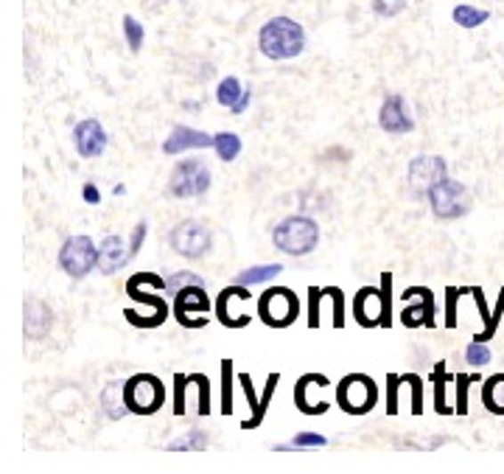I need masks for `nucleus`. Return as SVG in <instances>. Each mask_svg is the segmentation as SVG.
Masks as SVG:
<instances>
[{
  "mask_svg": "<svg viewBox=\"0 0 504 474\" xmlns=\"http://www.w3.org/2000/svg\"><path fill=\"white\" fill-rule=\"evenodd\" d=\"M124 37H126V45H129V51L132 53H138L141 48H143V26L134 20L132 14H124Z\"/></svg>",
  "mask_w": 504,
  "mask_h": 474,
  "instance_id": "32",
  "label": "nucleus"
},
{
  "mask_svg": "<svg viewBox=\"0 0 504 474\" xmlns=\"http://www.w3.org/2000/svg\"><path fill=\"white\" fill-rule=\"evenodd\" d=\"M403 379H406V385H410V390H412V413L420 415L423 413V382L415 373H406Z\"/></svg>",
  "mask_w": 504,
  "mask_h": 474,
  "instance_id": "40",
  "label": "nucleus"
},
{
  "mask_svg": "<svg viewBox=\"0 0 504 474\" xmlns=\"http://www.w3.org/2000/svg\"><path fill=\"white\" fill-rule=\"evenodd\" d=\"M73 143H76V151H79V158H102L104 149L110 143V135L107 129L102 127V121L95 118H85L73 127Z\"/></svg>",
  "mask_w": 504,
  "mask_h": 474,
  "instance_id": "17",
  "label": "nucleus"
},
{
  "mask_svg": "<svg viewBox=\"0 0 504 474\" xmlns=\"http://www.w3.org/2000/svg\"><path fill=\"white\" fill-rule=\"evenodd\" d=\"M320 309H322V290L312 287L308 290V329H320Z\"/></svg>",
  "mask_w": 504,
  "mask_h": 474,
  "instance_id": "37",
  "label": "nucleus"
},
{
  "mask_svg": "<svg viewBox=\"0 0 504 474\" xmlns=\"http://www.w3.org/2000/svg\"><path fill=\"white\" fill-rule=\"evenodd\" d=\"M213 151L219 155V160L232 163L241 155V138L236 132H216V135H213Z\"/></svg>",
  "mask_w": 504,
  "mask_h": 474,
  "instance_id": "27",
  "label": "nucleus"
},
{
  "mask_svg": "<svg viewBox=\"0 0 504 474\" xmlns=\"http://www.w3.org/2000/svg\"><path fill=\"white\" fill-rule=\"evenodd\" d=\"M280 273H283V264H261V267H249V270L239 273L236 283H241V287H258V283L275 281Z\"/></svg>",
  "mask_w": 504,
  "mask_h": 474,
  "instance_id": "26",
  "label": "nucleus"
},
{
  "mask_svg": "<svg viewBox=\"0 0 504 474\" xmlns=\"http://www.w3.org/2000/svg\"><path fill=\"white\" fill-rule=\"evenodd\" d=\"M210 188V168L202 160H180L168 175V194L174 200L202 197Z\"/></svg>",
  "mask_w": 504,
  "mask_h": 474,
  "instance_id": "9",
  "label": "nucleus"
},
{
  "mask_svg": "<svg viewBox=\"0 0 504 474\" xmlns=\"http://www.w3.org/2000/svg\"><path fill=\"white\" fill-rule=\"evenodd\" d=\"M432 382H435V407H437V413H443V415H451V413H457V407H451L449 402H445V385L449 382H454V379L445 373V368L443 365H437L435 368V373H432Z\"/></svg>",
  "mask_w": 504,
  "mask_h": 474,
  "instance_id": "30",
  "label": "nucleus"
},
{
  "mask_svg": "<svg viewBox=\"0 0 504 474\" xmlns=\"http://www.w3.org/2000/svg\"><path fill=\"white\" fill-rule=\"evenodd\" d=\"M244 90H247V87L241 85L239 76H224V79L219 82V87H216V102H219L224 110H232V107L241 102Z\"/></svg>",
  "mask_w": 504,
  "mask_h": 474,
  "instance_id": "28",
  "label": "nucleus"
},
{
  "mask_svg": "<svg viewBox=\"0 0 504 474\" xmlns=\"http://www.w3.org/2000/svg\"><path fill=\"white\" fill-rule=\"evenodd\" d=\"M445 292H449V295H445V326L454 329L457 326V298H459V290L449 287Z\"/></svg>",
  "mask_w": 504,
  "mask_h": 474,
  "instance_id": "41",
  "label": "nucleus"
},
{
  "mask_svg": "<svg viewBox=\"0 0 504 474\" xmlns=\"http://www.w3.org/2000/svg\"><path fill=\"white\" fill-rule=\"evenodd\" d=\"M491 348L488 343H479V339H474V343L465 348V363L474 365V368H482V365H488L491 363Z\"/></svg>",
  "mask_w": 504,
  "mask_h": 474,
  "instance_id": "35",
  "label": "nucleus"
},
{
  "mask_svg": "<svg viewBox=\"0 0 504 474\" xmlns=\"http://www.w3.org/2000/svg\"><path fill=\"white\" fill-rule=\"evenodd\" d=\"M126 295H129L132 300L143 303V306H149V309L154 312V320H158V326L166 323V317H168V303L163 300V295L146 292V290H143V283H141V281H134V278L126 281Z\"/></svg>",
  "mask_w": 504,
  "mask_h": 474,
  "instance_id": "22",
  "label": "nucleus"
},
{
  "mask_svg": "<svg viewBox=\"0 0 504 474\" xmlns=\"http://www.w3.org/2000/svg\"><path fill=\"white\" fill-rule=\"evenodd\" d=\"M124 399L132 415H154L166 405V385L154 373H134L124 382Z\"/></svg>",
  "mask_w": 504,
  "mask_h": 474,
  "instance_id": "4",
  "label": "nucleus"
},
{
  "mask_svg": "<svg viewBox=\"0 0 504 474\" xmlns=\"http://www.w3.org/2000/svg\"><path fill=\"white\" fill-rule=\"evenodd\" d=\"M451 17H454V23L462 26V29H476V26H482V23H488L491 12L476 9V6H468V4H459V6H454Z\"/></svg>",
  "mask_w": 504,
  "mask_h": 474,
  "instance_id": "29",
  "label": "nucleus"
},
{
  "mask_svg": "<svg viewBox=\"0 0 504 474\" xmlns=\"http://www.w3.org/2000/svg\"><path fill=\"white\" fill-rule=\"evenodd\" d=\"M278 382H280V376H278V373H269V379H266V388H264V393H261V405H258V410L252 413L249 419L241 424V429H258V427L264 424L266 413H269V405H272V399H275Z\"/></svg>",
  "mask_w": 504,
  "mask_h": 474,
  "instance_id": "25",
  "label": "nucleus"
},
{
  "mask_svg": "<svg viewBox=\"0 0 504 474\" xmlns=\"http://www.w3.org/2000/svg\"><path fill=\"white\" fill-rule=\"evenodd\" d=\"M322 298L331 300V326H334V329H342V326H345V298H342V290H337V287H322Z\"/></svg>",
  "mask_w": 504,
  "mask_h": 474,
  "instance_id": "31",
  "label": "nucleus"
},
{
  "mask_svg": "<svg viewBox=\"0 0 504 474\" xmlns=\"http://www.w3.org/2000/svg\"><path fill=\"white\" fill-rule=\"evenodd\" d=\"M403 385V379L401 376H390V379H386V388H390V393H386V413H390V415H395L398 413V388Z\"/></svg>",
  "mask_w": 504,
  "mask_h": 474,
  "instance_id": "42",
  "label": "nucleus"
},
{
  "mask_svg": "<svg viewBox=\"0 0 504 474\" xmlns=\"http://www.w3.org/2000/svg\"><path fill=\"white\" fill-rule=\"evenodd\" d=\"M23 326H26L28 339H43L53 326V312L45 306L43 300L31 298V300H26V323Z\"/></svg>",
  "mask_w": 504,
  "mask_h": 474,
  "instance_id": "21",
  "label": "nucleus"
},
{
  "mask_svg": "<svg viewBox=\"0 0 504 474\" xmlns=\"http://www.w3.org/2000/svg\"><path fill=\"white\" fill-rule=\"evenodd\" d=\"M337 405L347 415H367L378 405V385L367 373H347L337 385Z\"/></svg>",
  "mask_w": 504,
  "mask_h": 474,
  "instance_id": "6",
  "label": "nucleus"
},
{
  "mask_svg": "<svg viewBox=\"0 0 504 474\" xmlns=\"http://www.w3.org/2000/svg\"><path fill=\"white\" fill-rule=\"evenodd\" d=\"M244 300H252V292L247 287H241V283H232V287H227V290L219 292L216 306H213V309H216V317H219V323L224 329H244V326H249L252 315L244 312V309H239V303H244Z\"/></svg>",
  "mask_w": 504,
  "mask_h": 474,
  "instance_id": "15",
  "label": "nucleus"
},
{
  "mask_svg": "<svg viewBox=\"0 0 504 474\" xmlns=\"http://www.w3.org/2000/svg\"><path fill=\"white\" fill-rule=\"evenodd\" d=\"M258 48L272 62L295 60L305 51V31L292 17H272L258 34Z\"/></svg>",
  "mask_w": 504,
  "mask_h": 474,
  "instance_id": "1",
  "label": "nucleus"
},
{
  "mask_svg": "<svg viewBox=\"0 0 504 474\" xmlns=\"http://www.w3.org/2000/svg\"><path fill=\"white\" fill-rule=\"evenodd\" d=\"M146 231H149V225H146V222H138V225H134V231H132V239H129V250H132V258L138 256V250L143 248Z\"/></svg>",
  "mask_w": 504,
  "mask_h": 474,
  "instance_id": "44",
  "label": "nucleus"
},
{
  "mask_svg": "<svg viewBox=\"0 0 504 474\" xmlns=\"http://www.w3.org/2000/svg\"><path fill=\"white\" fill-rule=\"evenodd\" d=\"M482 405L493 415H504V373H493L482 385Z\"/></svg>",
  "mask_w": 504,
  "mask_h": 474,
  "instance_id": "24",
  "label": "nucleus"
},
{
  "mask_svg": "<svg viewBox=\"0 0 504 474\" xmlns=\"http://www.w3.org/2000/svg\"><path fill=\"white\" fill-rule=\"evenodd\" d=\"M471 382H474L471 376H457V382H454V388H457V413H459V415L468 410V405H465V402H468V396H465V393H468V385H471Z\"/></svg>",
  "mask_w": 504,
  "mask_h": 474,
  "instance_id": "43",
  "label": "nucleus"
},
{
  "mask_svg": "<svg viewBox=\"0 0 504 474\" xmlns=\"http://www.w3.org/2000/svg\"><path fill=\"white\" fill-rule=\"evenodd\" d=\"M249 102H252V90H244V96H241V102H239L236 107H232L230 112H232V116H241V112H247Z\"/></svg>",
  "mask_w": 504,
  "mask_h": 474,
  "instance_id": "47",
  "label": "nucleus"
},
{
  "mask_svg": "<svg viewBox=\"0 0 504 474\" xmlns=\"http://www.w3.org/2000/svg\"><path fill=\"white\" fill-rule=\"evenodd\" d=\"M102 410L107 419L118 421L124 415H129V407H126V399H124V382H110L102 393Z\"/></svg>",
  "mask_w": 504,
  "mask_h": 474,
  "instance_id": "23",
  "label": "nucleus"
},
{
  "mask_svg": "<svg viewBox=\"0 0 504 474\" xmlns=\"http://www.w3.org/2000/svg\"><path fill=\"white\" fill-rule=\"evenodd\" d=\"M60 267L73 281L87 278L93 270H99V248L90 236H68L60 248Z\"/></svg>",
  "mask_w": 504,
  "mask_h": 474,
  "instance_id": "8",
  "label": "nucleus"
},
{
  "mask_svg": "<svg viewBox=\"0 0 504 474\" xmlns=\"http://www.w3.org/2000/svg\"><path fill=\"white\" fill-rule=\"evenodd\" d=\"M258 320L269 329H289L300 315V300L289 287H266L256 303Z\"/></svg>",
  "mask_w": 504,
  "mask_h": 474,
  "instance_id": "5",
  "label": "nucleus"
},
{
  "mask_svg": "<svg viewBox=\"0 0 504 474\" xmlns=\"http://www.w3.org/2000/svg\"><path fill=\"white\" fill-rule=\"evenodd\" d=\"M168 244H171V250L177 256H183L188 261H197V258L207 256L210 244H213V236H210V231L199 219H183V222H177L171 227Z\"/></svg>",
  "mask_w": 504,
  "mask_h": 474,
  "instance_id": "10",
  "label": "nucleus"
},
{
  "mask_svg": "<svg viewBox=\"0 0 504 474\" xmlns=\"http://www.w3.org/2000/svg\"><path fill=\"white\" fill-rule=\"evenodd\" d=\"M129 261H132V250L124 236L110 233L102 239V244H99V273L102 275H115L118 270H124Z\"/></svg>",
  "mask_w": 504,
  "mask_h": 474,
  "instance_id": "18",
  "label": "nucleus"
},
{
  "mask_svg": "<svg viewBox=\"0 0 504 474\" xmlns=\"http://www.w3.org/2000/svg\"><path fill=\"white\" fill-rule=\"evenodd\" d=\"M239 382H241V388H244V393H247V402H249L252 413H256V410H258V405H261V399L256 396V390H252V379H249L247 373H241V376H239Z\"/></svg>",
  "mask_w": 504,
  "mask_h": 474,
  "instance_id": "45",
  "label": "nucleus"
},
{
  "mask_svg": "<svg viewBox=\"0 0 504 474\" xmlns=\"http://www.w3.org/2000/svg\"><path fill=\"white\" fill-rule=\"evenodd\" d=\"M207 146H213V135H207V132H202V129L177 124L171 129V135L163 141V155H183V151L207 149Z\"/></svg>",
  "mask_w": 504,
  "mask_h": 474,
  "instance_id": "20",
  "label": "nucleus"
},
{
  "mask_svg": "<svg viewBox=\"0 0 504 474\" xmlns=\"http://www.w3.org/2000/svg\"><path fill=\"white\" fill-rule=\"evenodd\" d=\"M191 283H199V287H205V278L193 275V273H174V275L166 278V292L177 295L183 287H191Z\"/></svg>",
  "mask_w": 504,
  "mask_h": 474,
  "instance_id": "36",
  "label": "nucleus"
},
{
  "mask_svg": "<svg viewBox=\"0 0 504 474\" xmlns=\"http://www.w3.org/2000/svg\"><path fill=\"white\" fill-rule=\"evenodd\" d=\"M331 385V379H328L325 373H303L300 379H297V385H295V405H297V410L303 413V415H322V413H328V402H320V399H312V396H308V390L312 388H328Z\"/></svg>",
  "mask_w": 504,
  "mask_h": 474,
  "instance_id": "19",
  "label": "nucleus"
},
{
  "mask_svg": "<svg viewBox=\"0 0 504 474\" xmlns=\"http://www.w3.org/2000/svg\"><path fill=\"white\" fill-rule=\"evenodd\" d=\"M429 208H432V214L443 222H451V219H462L465 214L471 211V194H468V188H465L459 180L449 177L445 175L432 192H429Z\"/></svg>",
  "mask_w": 504,
  "mask_h": 474,
  "instance_id": "7",
  "label": "nucleus"
},
{
  "mask_svg": "<svg viewBox=\"0 0 504 474\" xmlns=\"http://www.w3.org/2000/svg\"><path fill=\"white\" fill-rule=\"evenodd\" d=\"M406 4H410V0H373V12L378 17H395L406 9Z\"/></svg>",
  "mask_w": 504,
  "mask_h": 474,
  "instance_id": "39",
  "label": "nucleus"
},
{
  "mask_svg": "<svg viewBox=\"0 0 504 474\" xmlns=\"http://www.w3.org/2000/svg\"><path fill=\"white\" fill-rule=\"evenodd\" d=\"M406 306L401 312V323L406 329H423L435 326V295L426 287H406L403 290Z\"/></svg>",
  "mask_w": 504,
  "mask_h": 474,
  "instance_id": "14",
  "label": "nucleus"
},
{
  "mask_svg": "<svg viewBox=\"0 0 504 474\" xmlns=\"http://www.w3.org/2000/svg\"><path fill=\"white\" fill-rule=\"evenodd\" d=\"M205 446H207V432H202V429H191L188 435H183V438H177V441H171V444H168L171 452H183V449H205Z\"/></svg>",
  "mask_w": 504,
  "mask_h": 474,
  "instance_id": "34",
  "label": "nucleus"
},
{
  "mask_svg": "<svg viewBox=\"0 0 504 474\" xmlns=\"http://www.w3.org/2000/svg\"><path fill=\"white\" fill-rule=\"evenodd\" d=\"M82 197H85L87 205H99V202H102V192H99V188H95V183H85Z\"/></svg>",
  "mask_w": 504,
  "mask_h": 474,
  "instance_id": "46",
  "label": "nucleus"
},
{
  "mask_svg": "<svg viewBox=\"0 0 504 474\" xmlns=\"http://www.w3.org/2000/svg\"><path fill=\"white\" fill-rule=\"evenodd\" d=\"M295 449H317V446H328V438L320 432H297L292 438Z\"/></svg>",
  "mask_w": 504,
  "mask_h": 474,
  "instance_id": "38",
  "label": "nucleus"
},
{
  "mask_svg": "<svg viewBox=\"0 0 504 474\" xmlns=\"http://www.w3.org/2000/svg\"><path fill=\"white\" fill-rule=\"evenodd\" d=\"M171 309L183 329H205L207 317H210V298H207L205 287L191 283V287H183L177 295H174Z\"/></svg>",
  "mask_w": 504,
  "mask_h": 474,
  "instance_id": "11",
  "label": "nucleus"
},
{
  "mask_svg": "<svg viewBox=\"0 0 504 474\" xmlns=\"http://www.w3.org/2000/svg\"><path fill=\"white\" fill-rule=\"evenodd\" d=\"M222 413H232V359H222Z\"/></svg>",
  "mask_w": 504,
  "mask_h": 474,
  "instance_id": "33",
  "label": "nucleus"
},
{
  "mask_svg": "<svg viewBox=\"0 0 504 474\" xmlns=\"http://www.w3.org/2000/svg\"><path fill=\"white\" fill-rule=\"evenodd\" d=\"M378 127L386 132V135H406V132L415 129V118H412L410 104H406L403 96L393 93V96H386V99L381 102Z\"/></svg>",
  "mask_w": 504,
  "mask_h": 474,
  "instance_id": "16",
  "label": "nucleus"
},
{
  "mask_svg": "<svg viewBox=\"0 0 504 474\" xmlns=\"http://www.w3.org/2000/svg\"><path fill=\"white\" fill-rule=\"evenodd\" d=\"M191 390H197V415L210 413V379L205 373H177L174 376V415L177 419L191 410Z\"/></svg>",
  "mask_w": 504,
  "mask_h": 474,
  "instance_id": "12",
  "label": "nucleus"
},
{
  "mask_svg": "<svg viewBox=\"0 0 504 474\" xmlns=\"http://www.w3.org/2000/svg\"><path fill=\"white\" fill-rule=\"evenodd\" d=\"M354 317L362 329L393 326V273L381 275V287H362L356 292Z\"/></svg>",
  "mask_w": 504,
  "mask_h": 474,
  "instance_id": "2",
  "label": "nucleus"
},
{
  "mask_svg": "<svg viewBox=\"0 0 504 474\" xmlns=\"http://www.w3.org/2000/svg\"><path fill=\"white\" fill-rule=\"evenodd\" d=\"M272 244H275L280 253H286V256L303 258V256L317 250V244H320V225L312 217H305V214H292V217H286V219H280L275 225Z\"/></svg>",
  "mask_w": 504,
  "mask_h": 474,
  "instance_id": "3",
  "label": "nucleus"
},
{
  "mask_svg": "<svg viewBox=\"0 0 504 474\" xmlns=\"http://www.w3.org/2000/svg\"><path fill=\"white\" fill-rule=\"evenodd\" d=\"M449 175V166H445L443 158L437 155H420L410 163V168H406V180H410V192L412 197H420L426 200L429 197L432 188Z\"/></svg>",
  "mask_w": 504,
  "mask_h": 474,
  "instance_id": "13",
  "label": "nucleus"
}]
</instances>
